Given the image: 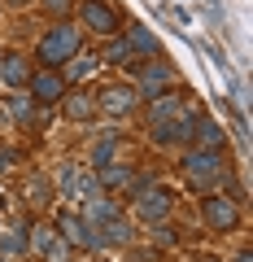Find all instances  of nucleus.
Wrapping results in <instances>:
<instances>
[{"instance_id": "f257e3e1", "label": "nucleus", "mask_w": 253, "mask_h": 262, "mask_svg": "<svg viewBox=\"0 0 253 262\" xmlns=\"http://www.w3.org/2000/svg\"><path fill=\"white\" fill-rule=\"evenodd\" d=\"M183 175H188V184H192V188L223 184V153H218V149H188Z\"/></svg>"}, {"instance_id": "f03ea898", "label": "nucleus", "mask_w": 253, "mask_h": 262, "mask_svg": "<svg viewBox=\"0 0 253 262\" xmlns=\"http://www.w3.org/2000/svg\"><path fill=\"white\" fill-rule=\"evenodd\" d=\"M75 53H79V27H70V22L53 27L44 39H39V61H44L48 70H57V66L70 61Z\"/></svg>"}, {"instance_id": "7ed1b4c3", "label": "nucleus", "mask_w": 253, "mask_h": 262, "mask_svg": "<svg viewBox=\"0 0 253 262\" xmlns=\"http://www.w3.org/2000/svg\"><path fill=\"white\" fill-rule=\"evenodd\" d=\"M27 88H31V101H39V105H57L61 96H66V79H61V70H39V75L27 79Z\"/></svg>"}, {"instance_id": "20e7f679", "label": "nucleus", "mask_w": 253, "mask_h": 262, "mask_svg": "<svg viewBox=\"0 0 253 262\" xmlns=\"http://www.w3.org/2000/svg\"><path fill=\"white\" fill-rule=\"evenodd\" d=\"M83 27L96 31V35H113L118 31V13L105 0H83Z\"/></svg>"}, {"instance_id": "39448f33", "label": "nucleus", "mask_w": 253, "mask_h": 262, "mask_svg": "<svg viewBox=\"0 0 253 262\" xmlns=\"http://www.w3.org/2000/svg\"><path fill=\"white\" fill-rule=\"evenodd\" d=\"M236 219H240V210H236L232 196H210V201H205V223L214 227V232H227V227H236Z\"/></svg>"}, {"instance_id": "423d86ee", "label": "nucleus", "mask_w": 253, "mask_h": 262, "mask_svg": "<svg viewBox=\"0 0 253 262\" xmlns=\"http://www.w3.org/2000/svg\"><path fill=\"white\" fill-rule=\"evenodd\" d=\"M57 236H61L66 245H96L92 223H87L83 214H61V219H57Z\"/></svg>"}, {"instance_id": "0eeeda50", "label": "nucleus", "mask_w": 253, "mask_h": 262, "mask_svg": "<svg viewBox=\"0 0 253 262\" xmlns=\"http://www.w3.org/2000/svg\"><path fill=\"white\" fill-rule=\"evenodd\" d=\"M61 188H70V192H75V201H96V196H101V184H96L92 175H79L75 166H61Z\"/></svg>"}, {"instance_id": "6e6552de", "label": "nucleus", "mask_w": 253, "mask_h": 262, "mask_svg": "<svg viewBox=\"0 0 253 262\" xmlns=\"http://www.w3.org/2000/svg\"><path fill=\"white\" fill-rule=\"evenodd\" d=\"M166 88H170V66L166 61H149L140 70V92L153 101V96H166Z\"/></svg>"}, {"instance_id": "1a4fd4ad", "label": "nucleus", "mask_w": 253, "mask_h": 262, "mask_svg": "<svg viewBox=\"0 0 253 262\" xmlns=\"http://www.w3.org/2000/svg\"><path fill=\"white\" fill-rule=\"evenodd\" d=\"M135 214H140L144 223H162V219L170 214L166 192H157V188H153V192H140V196H135Z\"/></svg>"}, {"instance_id": "9d476101", "label": "nucleus", "mask_w": 253, "mask_h": 262, "mask_svg": "<svg viewBox=\"0 0 253 262\" xmlns=\"http://www.w3.org/2000/svg\"><path fill=\"white\" fill-rule=\"evenodd\" d=\"M92 236H96V245H127L131 241V223L113 214V219H105V223H96Z\"/></svg>"}, {"instance_id": "9b49d317", "label": "nucleus", "mask_w": 253, "mask_h": 262, "mask_svg": "<svg viewBox=\"0 0 253 262\" xmlns=\"http://www.w3.org/2000/svg\"><path fill=\"white\" fill-rule=\"evenodd\" d=\"M101 110L122 118V114L135 110V92H131V88H105V92H101Z\"/></svg>"}, {"instance_id": "f8f14e48", "label": "nucleus", "mask_w": 253, "mask_h": 262, "mask_svg": "<svg viewBox=\"0 0 253 262\" xmlns=\"http://www.w3.org/2000/svg\"><path fill=\"white\" fill-rule=\"evenodd\" d=\"M35 249L44 253V258H53V262H66V241L57 236V227H39L35 232Z\"/></svg>"}, {"instance_id": "ddd939ff", "label": "nucleus", "mask_w": 253, "mask_h": 262, "mask_svg": "<svg viewBox=\"0 0 253 262\" xmlns=\"http://www.w3.org/2000/svg\"><path fill=\"white\" fill-rule=\"evenodd\" d=\"M96 66H101V57H70V66L66 70H61V79H66V83H83V79H92L96 75Z\"/></svg>"}, {"instance_id": "4468645a", "label": "nucleus", "mask_w": 253, "mask_h": 262, "mask_svg": "<svg viewBox=\"0 0 253 262\" xmlns=\"http://www.w3.org/2000/svg\"><path fill=\"white\" fill-rule=\"evenodd\" d=\"M192 140H197V149H218V144H223V127H218L214 118H197Z\"/></svg>"}, {"instance_id": "2eb2a0df", "label": "nucleus", "mask_w": 253, "mask_h": 262, "mask_svg": "<svg viewBox=\"0 0 253 262\" xmlns=\"http://www.w3.org/2000/svg\"><path fill=\"white\" fill-rule=\"evenodd\" d=\"M0 79H5L9 88H18V83H27V79H31V70H27V61H22L18 53H9L5 61H0Z\"/></svg>"}, {"instance_id": "dca6fc26", "label": "nucleus", "mask_w": 253, "mask_h": 262, "mask_svg": "<svg viewBox=\"0 0 253 262\" xmlns=\"http://www.w3.org/2000/svg\"><path fill=\"white\" fill-rule=\"evenodd\" d=\"M101 188H131L135 184V175L127 166H118V162H109V166H101V179H96Z\"/></svg>"}, {"instance_id": "f3484780", "label": "nucleus", "mask_w": 253, "mask_h": 262, "mask_svg": "<svg viewBox=\"0 0 253 262\" xmlns=\"http://www.w3.org/2000/svg\"><path fill=\"white\" fill-rule=\"evenodd\" d=\"M66 101V114L70 118H92V110H96V101L87 92H75V96H61Z\"/></svg>"}, {"instance_id": "a211bd4d", "label": "nucleus", "mask_w": 253, "mask_h": 262, "mask_svg": "<svg viewBox=\"0 0 253 262\" xmlns=\"http://www.w3.org/2000/svg\"><path fill=\"white\" fill-rule=\"evenodd\" d=\"M127 44H131V53H157V39H153V31H144V27H131V39H127Z\"/></svg>"}, {"instance_id": "6ab92c4d", "label": "nucleus", "mask_w": 253, "mask_h": 262, "mask_svg": "<svg viewBox=\"0 0 253 262\" xmlns=\"http://www.w3.org/2000/svg\"><path fill=\"white\" fill-rule=\"evenodd\" d=\"M127 57H131V44H127V39H113V44H109V53H105V61L122 66V61H127Z\"/></svg>"}, {"instance_id": "aec40b11", "label": "nucleus", "mask_w": 253, "mask_h": 262, "mask_svg": "<svg viewBox=\"0 0 253 262\" xmlns=\"http://www.w3.org/2000/svg\"><path fill=\"white\" fill-rule=\"evenodd\" d=\"M109 162H113V140H101L92 149V166H109Z\"/></svg>"}, {"instance_id": "412c9836", "label": "nucleus", "mask_w": 253, "mask_h": 262, "mask_svg": "<svg viewBox=\"0 0 253 262\" xmlns=\"http://www.w3.org/2000/svg\"><path fill=\"white\" fill-rule=\"evenodd\" d=\"M9 110H13V118H31V96L13 92V96H9Z\"/></svg>"}, {"instance_id": "4be33fe9", "label": "nucleus", "mask_w": 253, "mask_h": 262, "mask_svg": "<svg viewBox=\"0 0 253 262\" xmlns=\"http://www.w3.org/2000/svg\"><path fill=\"white\" fill-rule=\"evenodd\" d=\"M22 249H27V236H22V227H18V232L5 236V253H22Z\"/></svg>"}, {"instance_id": "5701e85b", "label": "nucleus", "mask_w": 253, "mask_h": 262, "mask_svg": "<svg viewBox=\"0 0 253 262\" xmlns=\"http://www.w3.org/2000/svg\"><path fill=\"white\" fill-rule=\"evenodd\" d=\"M44 5H48V13H66L70 9V0H44Z\"/></svg>"}, {"instance_id": "b1692460", "label": "nucleus", "mask_w": 253, "mask_h": 262, "mask_svg": "<svg viewBox=\"0 0 253 262\" xmlns=\"http://www.w3.org/2000/svg\"><path fill=\"white\" fill-rule=\"evenodd\" d=\"M240 262H253V253H249V249H244V253H240Z\"/></svg>"}, {"instance_id": "393cba45", "label": "nucleus", "mask_w": 253, "mask_h": 262, "mask_svg": "<svg viewBox=\"0 0 253 262\" xmlns=\"http://www.w3.org/2000/svg\"><path fill=\"white\" fill-rule=\"evenodd\" d=\"M9 5H31V0H9Z\"/></svg>"}]
</instances>
